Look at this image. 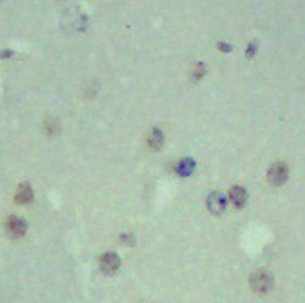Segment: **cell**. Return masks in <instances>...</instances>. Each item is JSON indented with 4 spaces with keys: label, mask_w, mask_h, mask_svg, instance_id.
<instances>
[{
    "label": "cell",
    "mask_w": 305,
    "mask_h": 303,
    "mask_svg": "<svg viewBox=\"0 0 305 303\" xmlns=\"http://www.w3.org/2000/svg\"><path fill=\"white\" fill-rule=\"evenodd\" d=\"M250 285H252V289L255 292H258V294H266V292H269L272 289L274 278L268 270L261 269V270H256L252 275Z\"/></svg>",
    "instance_id": "cell-1"
},
{
    "label": "cell",
    "mask_w": 305,
    "mask_h": 303,
    "mask_svg": "<svg viewBox=\"0 0 305 303\" xmlns=\"http://www.w3.org/2000/svg\"><path fill=\"white\" fill-rule=\"evenodd\" d=\"M287 178H288V167L283 162H275L268 172V181L275 187L285 184Z\"/></svg>",
    "instance_id": "cell-2"
},
{
    "label": "cell",
    "mask_w": 305,
    "mask_h": 303,
    "mask_svg": "<svg viewBox=\"0 0 305 303\" xmlns=\"http://www.w3.org/2000/svg\"><path fill=\"white\" fill-rule=\"evenodd\" d=\"M6 233L11 236V238L17 239V238H21V236L25 234L27 231V223L24 219H21V217H17V215H9L8 219H6Z\"/></svg>",
    "instance_id": "cell-3"
},
{
    "label": "cell",
    "mask_w": 305,
    "mask_h": 303,
    "mask_svg": "<svg viewBox=\"0 0 305 303\" xmlns=\"http://www.w3.org/2000/svg\"><path fill=\"white\" fill-rule=\"evenodd\" d=\"M120 267V258L115 253H106L101 258V270L104 273H113Z\"/></svg>",
    "instance_id": "cell-4"
},
{
    "label": "cell",
    "mask_w": 305,
    "mask_h": 303,
    "mask_svg": "<svg viewBox=\"0 0 305 303\" xmlns=\"http://www.w3.org/2000/svg\"><path fill=\"white\" fill-rule=\"evenodd\" d=\"M208 207L213 214H221L225 209V198L219 192L211 193V196L208 198Z\"/></svg>",
    "instance_id": "cell-5"
},
{
    "label": "cell",
    "mask_w": 305,
    "mask_h": 303,
    "mask_svg": "<svg viewBox=\"0 0 305 303\" xmlns=\"http://www.w3.org/2000/svg\"><path fill=\"white\" fill-rule=\"evenodd\" d=\"M33 201V192H32V187L28 184H22L21 187L17 188V193H16V203L19 204H27V203H32Z\"/></svg>",
    "instance_id": "cell-6"
},
{
    "label": "cell",
    "mask_w": 305,
    "mask_h": 303,
    "mask_svg": "<svg viewBox=\"0 0 305 303\" xmlns=\"http://www.w3.org/2000/svg\"><path fill=\"white\" fill-rule=\"evenodd\" d=\"M230 200L236 207H242L247 201V192L244 187H233L230 190Z\"/></svg>",
    "instance_id": "cell-7"
},
{
    "label": "cell",
    "mask_w": 305,
    "mask_h": 303,
    "mask_svg": "<svg viewBox=\"0 0 305 303\" xmlns=\"http://www.w3.org/2000/svg\"><path fill=\"white\" fill-rule=\"evenodd\" d=\"M147 141H148V146L151 149H159L162 146V143H164V135H162V132L159 129H152L150 132Z\"/></svg>",
    "instance_id": "cell-8"
},
{
    "label": "cell",
    "mask_w": 305,
    "mask_h": 303,
    "mask_svg": "<svg viewBox=\"0 0 305 303\" xmlns=\"http://www.w3.org/2000/svg\"><path fill=\"white\" fill-rule=\"evenodd\" d=\"M219 47H221V49H224V51H230V49H231L230 46H225V44H219Z\"/></svg>",
    "instance_id": "cell-9"
}]
</instances>
